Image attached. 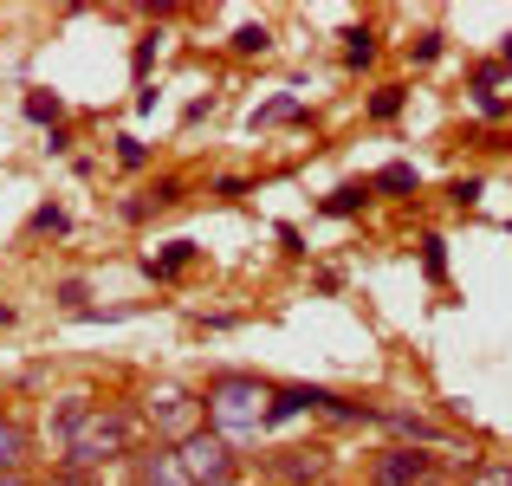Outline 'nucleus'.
<instances>
[{"mask_svg":"<svg viewBox=\"0 0 512 486\" xmlns=\"http://www.w3.org/2000/svg\"><path fill=\"white\" fill-rule=\"evenodd\" d=\"M0 486H20V474H0Z\"/></svg>","mask_w":512,"mask_h":486,"instance_id":"16","label":"nucleus"},{"mask_svg":"<svg viewBox=\"0 0 512 486\" xmlns=\"http://www.w3.org/2000/svg\"><path fill=\"white\" fill-rule=\"evenodd\" d=\"M33 227H39V234H59L65 214H59V208H39V214H33Z\"/></svg>","mask_w":512,"mask_h":486,"instance_id":"13","label":"nucleus"},{"mask_svg":"<svg viewBox=\"0 0 512 486\" xmlns=\"http://www.w3.org/2000/svg\"><path fill=\"white\" fill-rule=\"evenodd\" d=\"M175 461H182L188 486H234V480H240L234 448H227L221 435H208V428H195V435H188L182 448H175Z\"/></svg>","mask_w":512,"mask_h":486,"instance_id":"3","label":"nucleus"},{"mask_svg":"<svg viewBox=\"0 0 512 486\" xmlns=\"http://www.w3.org/2000/svg\"><path fill=\"white\" fill-rule=\"evenodd\" d=\"M20 461H26V428L20 422H0V474H13Z\"/></svg>","mask_w":512,"mask_h":486,"instance_id":"7","label":"nucleus"},{"mask_svg":"<svg viewBox=\"0 0 512 486\" xmlns=\"http://www.w3.org/2000/svg\"><path fill=\"white\" fill-rule=\"evenodd\" d=\"M428 474H435V454H415V448H389L383 461L370 467L376 486H415V480H428Z\"/></svg>","mask_w":512,"mask_h":486,"instance_id":"5","label":"nucleus"},{"mask_svg":"<svg viewBox=\"0 0 512 486\" xmlns=\"http://www.w3.org/2000/svg\"><path fill=\"white\" fill-rule=\"evenodd\" d=\"M137 480H143V486H188L182 461H175V448H156V454H143V461H137Z\"/></svg>","mask_w":512,"mask_h":486,"instance_id":"6","label":"nucleus"},{"mask_svg":"<svg viewBox=\"0 0 512 486\" xmlns=\"http://www.w3.org/2000/svg\"><path fill=\"white\" fill-rule=\"evenodd\" d=\"M234 46H240V52H266V26H240Z\"/></svg>","mask_w":512,"mask_h":486,"instance_id":"11","label":"nucleus"},{"mask_svg":"<svg viewBox=\"0 0 512 486\" xmlns=\"http://www.w3.org/2000/svg\"><path fill=\"white\" fill-rule=\"evenodd\" d=\"M474 486H512V467H493V474H480Z\"/></svg>","mask_w":512,"mask_h":486,"instance_id":"15","label":"nucleus"},{"mask_svg":"<svg viewBox=\"0 0 512 486\" xmlns=\"http://www.w3.org/2000/svg\"><path fill=\"white\" fill-rule=\"evenodd\" d=\"M188 253H195V247H188V240H175L163 260H150V273H175V266H188Z\"/></svg>","mask_w":512,"mask_h":486,"instance_id":"10","label":"nucleus"},{"mask_svg":"<svg viewBox=\"0 0 512 486\" xmlns=\"http://www.w3.org/2000/svg\"><path fill=\"white\" fill-rule=\"evenodd\" d=\"M370 111H376V117H396V111H402V91H383V98H376Z\"/></svg>","mask_w":512,"mask_h":486,"instance_id":"14","label":"nucleus"},{"mask_svg":"<svg viewBox=\"0 0 512 486\" xmlns=\"http://www.w3.org/2000/svg\"><path fill=\"white\" fill-rule=\"evenodd\" d=\"M506 65H512V39H506Z\"/></svg>","mask_w":512,"mask_h":486,"instance_id":"17","label":"nucleus"},{"mask_svg":"<svg viewBox=\"0 0 512 486\" xmlns=\"http://www.w3.org/2000/svg\"><path fill=\"white\" fill-rule=\"evenodd\" d=\"M130 435H137V422L117 409H91V402H65L59 409V441H65V461L72 467H98L111 454H124Z\"/></svg>","mask_w":512,"mask_h":486,"instance_id":"1","label":"nucleus"},{"mask_svg":"<svg viewBox=\"0 0 512 486\" xmlns=\"http://www.w3.org/2000/svg\"><path fill=\"white\" fill-rule=\"evenodd\" d=\"M266 402H273V389L253 383V376H214L201 409H208L214 435L234 448V441H247V435H260V428H266Z\"/></svg>","mask_w":512,"mask_h":486,"instance_id":"2","label":"nucleus"},{"mask_svg":"<svg viewBox=\"0 0 512 486\" xmlns=\"http://www.w3.org/2000/svg\"><path fill=\"white\" fill-rule=\"evenodd\" d=\"M143 415H150V422L156 428H163V435H195V428H188V422H195V402H188L182 396V389H175V383H163V389H150V409H143Z\"/></svg>","mask_w":512,"mask_h":486,"instance_id":"4","label":"nucleus"},{"mask_svg":"<svg viewBox=\"0 0 512 486\" xmlns=\"http://www.w3.org/2000/svg\"><path fill=\"white\" fill-rule=\"evenodd\" d=\"M376 188H415V169L409 162H389V169L376 175Z\"/></svg>","mask_w":512,"mask_h":486,"instance_id":"9","label":"nucleus"},{"mask_svg":"<svg viewBox=\"0 0 512 486\" xmlns=\"http://www.w3.org/2000/svg\"><path fill=\"white\" fill-rule=\"evenodd\" d=\"M363 195H370V188H338V195H331V201H325V208H331V214H350V208H357V201H363Z\"/></svg>","mask_w":512,"mask_h":486,"instance_id":"12","label":"nucleus"},{"mask_svg":"<svg viewBox=\"0 0 512 486\" xmlns=\"http://www.w3.org/2000/svg\"><path fill=\"white\" fill-rule=\"evenodd\" d=\"M396 435H415V441H441V428L435 422H422V415H383Z\"/></svg>","mask_w":512,"mask_h":486,"instance_id":"8","label":"nucleus"}]
</instances>
